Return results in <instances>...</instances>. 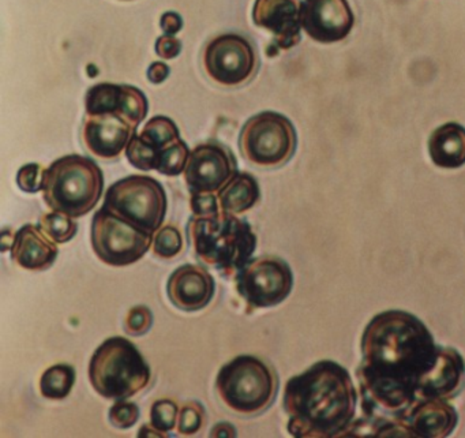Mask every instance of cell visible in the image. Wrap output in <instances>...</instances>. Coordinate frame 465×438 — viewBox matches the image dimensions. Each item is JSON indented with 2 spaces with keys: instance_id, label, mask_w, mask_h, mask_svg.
I'll list each match as a JSON object with an SVG mask.
<instances>
[{
  "instance_id": "cell-1",
  "label": "cell",
  "mask_w": 465,
  "mask_h": 438,
  "mask_svg": "<svg viewBox=\"0 0 465 438\" xmlns=\"http://www.w3.org/2000/svg\"><path fill=\"white\" fill-rule=\"evenodd\" d=\"M440 350L415 315L401 310L375 315L361 337L358 381L363 413L370 418L377 413L401 421L419 402V392Z\"/></svg>"
},
{
  "instance_id": "cell-2",
  "label": "cell",
  "mask_w": 465,
  "mask_h": 438,
  "mask_svg": "<svg viewBox=\"0 0 465 438\" xmlns=\"http://www.w3.org/2000/svg\"><path fill=\"white\" fill-rule=\"evenodd\" d=\"M356 389L350 373L333 361H320L288 380L282 408L293 437H337L356 413Z\"/></svg>"
},
{
  "instance_id": "cell-3",
  "label": "cell",
  "mask_w": 465,
  "mask_h": 438,
  "mask_svg": "<svg viewBox=\"0 0 465 438\" xmlns=\"http://www.w3.org/2000/svg\"><path fill=\"white\" fill-rule=\"evenodd\" d=\"M187 238L195 257L225 279H235L257 249V235L249 222L223 209L203 216L193 214Z\"/></svg>"
},
{
  "instance_id": "cell-4",
  "label": "cell",
  "mask_w": 465,
  "mask_h": 438,
  "mask_svg": "<svg viewBox=\"0 0 465 438\" xmlns=\"http://www.w3.org/2000/svg\"><path fill=\"white\" fill-rule=\"evenodd\" d=\"M104 190V175L91 157L67 154L55 160L43 178V200L54 212L73 219L94 211Z\"/></svg>"
},
{
  "instance_id": "cell-5",
  "label": "cell",
  "mask_w": 465,
  "mask_h": 438,
  "mask_svg": "<svg viewBox=\"0 0 465 438\" xmlns=\"http://www.w3.org/2000/svg\"><path fill=\"white\" fill-rule=\"evenodd\" d=\"M89 380L100 396L127 400L151 383L152 370L134 343L121 336L104 340L89 362Z\"/></svg>"
},
{
  "instance_id": "cell-6",
  "label": "cell",
  "mask_w": 465,
  "mask_h": 438,
  "mask_svg": "<svg viewBox=\"0 0 465 438\" xmlns=\"http://www.w3.org/2000/svg\"><path fill=\"white\" fill-rule=\"evenodd\" d=\"M216 391L233 413L242 416H258L276 402L279 377L263 359L239 355L220 369Z\"/></svg>"
},
{
  "instance_id": "cell-7",
  "label": "cell",
  "mask_w": 465,
  "mask_h": 438,
  "mask_svg": "<svg viewBox=\"0 0 465 438\" xmlns=\"http://www.w3.org/2000/svg\"><path fill=\"white\" fill-rule=\"evenodd\" d=\"M126 156L138 170L178 176L184 173L190 149L182 140L175 122L168 116L157 115L143 126L140 134L132 138Z\"/></svg>"
},
{
  "instance_id": "cell-8",
  "label": "cell",
  "mask_w": 465,
  "mask_h": 438,
  "mask_svg": "<svg viewBox=\"0 0 465 438\" xmlns=\"http://www.w3.org/2000/svg\"><path fill=\"white\" fill-rule=\"evenodd\" d=\"M164 187L151 176L132 175L115 182L105 193L103 208L154 235L167 214Z\"/></svg>"
},
{
  "instance_id": "cell-9",
  "label": "cell",
  "mask_w": 465,
  "mask_h": 438,
  "mask_svg": "<svg viewBox=\"0 0 465 438\" xmlns=\"http://www.w3.org/2000/svg\"><path fill=\"white\" fill-rule=\"evenodd\" d=\"M296 145V130L290 119L272 111L252 116L239 135L242 156L260 168L287 164L295 154Z\"/></svg>"
},
{
  "instance_id": "cell-10",
  "label": "cell",
  "mask_w": 465,
  "mask_h": 438,
  "mask_svg": "<svg viewBox=\"0 0 465 438\" xmlns=\"http://www.w3.org/2000/svg\"><path fill=\"white\" fill-rule=\"evenodd\" d=\"M154 236L100 208L92 219L91 241L94 254L111 266L138 263L153 244Z\"/></svg>"
},
{
  "instance_id": "cell-11",
  "label": "cell",
  "mask_w": 465,
  "mask_h": 438,
  "mask_svg": "<svg viewBox=\"0 0 465 438\" xmlns=\"http://www.w3.org/2000/svg\"><path fill=\"white\" fill-rule=\"evenodd\" d=\"M235 284L249 309H269L284 302L292 291V269L282 258L262 255L236 274Z\"/></svg>"
},
{
  "instance_id": "cell-12",
  "label": "cell",
  "mask_w": 465,
  "mask_h": 438,
  "mask_svg": "<svg viewBox=\"0 0 465 438\" xmlns=\"http://www.w3.org/2000/svg\"><path fill=\"white\" fill-rule=\"evenodd\" d=\"M206 75L222 86L243 85L254 77L258 56L246 37L225 34L214 37L203 51Z\"/></svg>"
},
{
  "instance_id": "cell-13",
  "label": "cell",
  "mask_w": 465,
  "mask_h": 438,
  "mask_svg": "<svg viewBox=\"0 0 465 438\" xmlns=\"http://www.w3.org/2000/svg\"><path fill=\"white\" fill-rule=\"evenodd\" d=\"M238 162L232 151L219 143L201 144L190 152L184 182L190 193H219L235 174Z\"/></svg>"
},
{
  "instance_id": "cell-14",
  "label": "cell",
  "mask_w": 465,
  "mask_h": 438,
  "mask_svg": "<svg viewBox=\"0 0 465 438\" xmlns=\"http://www.w3.org/2000/svg\"><path fill=\"white\" fill-rule=\"evenodd\" d=\"M138 126L121 114H86L81 134L84 145L92 154L103 160H115L137 134Z\"/></svg>"
},
{
  "instance_id": "cell-15",
  "label": "cell",
  "mask_w": 465,
  "mask_h": 438,
  "mask_svg": "<svg viewBox=\"0 0 465 438\" xmlns=\"http://www.w3.org/2000/svg\"><path fill=\"white\" fill-rule=\"evenodd\" d=\"M355 17L347 0H304L302 28L315 42H341L352 31Z\"/></svg>"
},
{
  "instance_id": "cell-16",
  "label": "cell",
  "mask_w": 465,
  "mask_h": 438,
  "mask_svg": "<svg viewBox=\"0 0 465 438\" xmlns=\"http://www.w3.org/2000/svg\"><path fill=\"white\" fill-rule=\"evenodd\" d=\"M302 0H255L252 21L274 36L280 48L293 47L301 40Z\"/></svg>"
},
{
  "instance_id": "cell-17",
  "label": "cell",
  "mask_w": 465,
  "mask_h": 438,
  "mask_svg": "<svg viewBox=\"0 0 465 438\" xmlns=\"http://www.w3.org/2000/svg\"><path fill=\"white\" fill-rule=\"evenodd\" d=\"M216 293V282L203 266H179L167 282V295L171 304L182 312L205 309Z\"/></svg>"
},
{
  "instance_id": "cell-18",
  "label": "cell",
  "mask_w": 465,
  "mask_h": 438,
  "mask_svg": "<svg viewBox=\"0 0 465 438\" xmlns=\"http://www.w3.org/2000/svg\"><path fill=\"white\" fill-rule=\"evenodd\" d=\"M148 99L138 88L118 84H99L92 86L85 97L88 115L94 114H121L140 124L148 115Z\"/></svg>"
},
{
  "instance_id": "cell-19",
  "label": "cell",
  "mask_w": 465,
  "mask_h": 438,
  "mask_svg": "<svg viewBox=\"0 0 465 438\" xmlns=\"http://www.w3.org/2000/svg\"><path fill=\"white\" fill-rule=\"evenodd\" d=\"M10 252L12 260L18 266L34 272L47 271L59 255L56 242L45 233L40 224L21 227L15 235Z\"/></svg>"
},
{
  "instance_id": "cell-20",
  "label": "cell",
  "mask_w": 465,
  "mask_h": 438,
  "mask_svg": "<svg viewBox=\"0 0 465 438\" xmlns=\"http://www.w3.org/2000/svg\"><path fill=\"white\" fill-rule=\"evenodd\" d=\"M457 411L443 399L420 400L401 419L411 435L448 437L456 429Z\"/></svg>"
},
{
  "instance_id": "cell-21",
  "label": "cell",
  "mask_w": 465,
  "mask_h": 438,
  "mask_svg": "<svg viewBox=\"0 0 465 438\" xmlns=\"http://www.w3.org/2000/svg\"><path fill=\"white\" fill-rule=\"evenodd\" d=\"M464 378L465 363L459 351L442 347L437 364L421 385L419 402L454 396L461 389Z\"/></svg>"
},
{
  "instance_id": "cell-22",
  "label": "cell",
  "mask_w": 465,
  "mask_h": 438,
  "mask_svg": "<svg viewBox=\"0 0 465 438\" xmlns=\"http://www.w3.org/2000/svg\"><path fill=\"white\" fill-rule=\"evenodd\" d=\"M430 157L442 168H459L465 164V129L457 124L438 127L429 141Z\"/></svg>"
},
{
  "instance_id": "cell-23",
  "label": "cell",
  "mask_w": 465,
  "mask_h": 438,
  "mask_svg": "<svg viewBox=\"0 0 465 438\" xmlns=\"http://www.w3.org/2000/svg\"><path fill=\"white\" fill-rule=\"evenodd\" d=\"M260 184L247 173H236L231 181L217 193L220 208L233 214H244L260 201Z\"/></svg>"
},
{
  "instance_id": "cell-24",
  "label": "cell",
  "mask_w": 465,
  "mask_h": 438,
  "mask_svg": "<svg viewBox=\"0 0 465 438\" xmlns=\"http://www.w3.org/2000/svg\"><path fill=\"white\" fill-rule=\"evenodd\" d=\"M74 383V367L66 363H58L43 373L40 378V391L47 399L64 400L69 396Z\"/></svg>"
},
{
  "instance_id": "cell-25",
  "label": "cell",
  "mask_w": 465,
  "mask_h": 438,
  "mask_svg": "<svg viewBox=\"0 0 465 438\" xmlns=\"http://www.w3.org/2000/svg\"><path fill=\"white\" fill-rule=\"evenodd\" d=\"M40 227L56 244H67L78 233L77 223L73 220V217L61 214V212L53 211L51 214H43L40 219Z\"/></svg>"
},
{
  "instance_id": "cell-26",
  "label": "cell",
  "mask_w": 465,
  "mask_h": 438,
  "mask_svg": "<svg viewBox=\"0 0 465 438\" xmlns=\"http://www.w3.org/2000/svg\"><path fill=\"white\" fill-rule=\"evenodd\" d=\"M179 410L181 408L173 400H156L151 407L152 426L163 433L164 437H170V432L178 426Z\"/></svg>"
},
{
  "instance_id": "cell-27",
  "label": "cell",
  "mask_w": 465,
  "mask_h": 438,
  "mask_svg": "<svg viewBox=\"0 0 465 438\" xmlns=\"http://www.w3.org/2000/svg\"><path fill=\"white\" fill-rule=\"evenodd\" d=\"M183 249L181 231L173 224L164 225L154 234L153 253L163 260L176 257Z\"/></svg>"
},
{
  "instance_id": "cell-28",
  "label": "cell",
  "mask_w": 465,
  "mask_h": 438,
  "mask_svg": "<svg viewBox=\"0 0 465 438\" xmlns=\"http://www.w3.org/2000/svg\"><path fill=\"white\" fill-rule=\"evenodd\" d=\"M206 411L205 407L200 402L184 403L179 410L178 429L179 434L194 435L203 429L205 423Z\"/></svg>"
},
{
  "instance_id": "cell-29",
  "label": "cell",
  "mask_w": 465,
  "mask_h": 438,
  "mask_svg": "<svg viewBox=\"0 0 465 438\" xmlns=\"http://www.w3.org/2000/svg\"><path fill=\"white\" fill-rule=\"evenodd\" d=\"M153 325V313L145 304H138L127 313L124 320V332L130 336H143Z\"/></svg>"
},
{
  "instance_id": "cell-30",
  "label": "cell",
  "mask_w": 465,
  "mask_h": 438,
  "mask_svg": "<svg viewBox=\"0 0 465 438\" xmlns=\"http://www.w3.org/2000/svg\"><path fill=\"white\" fill-rule=\"evenodd\" d=\"M111 424L116 429L126 430L134 426L140 419V407L135 403L118 400L108 413Z\"/></svg>"
},
{
  "instance_id": "cell-31",
  "label": "cell",
  "mask_w": 465,
  "mask_h": 438,
  "mask_svg": "<svg viewBox=\"0 0 465 438\" xmlns=\"http://www.w3.org/2000/svg\"><path fill=\"white\" fill-rule=\"evenodd\" d=\"M45 168L37 163L24 165L17 174V184L23 192L37 193L43 190Z\"/></svg>"
},
{
  "instance_id": "cell-32",
  "label": "cell",
  "mask_w": 465,
  "mask_h": 438,
  "mask_svg": "<svg viewBox=\"0 0 465 438\" xmlns=\"http://www.w3.org/2000/svg\"><path fill=\"white\" fill-rule=\"evenodd\" d=\"M193 214L203 216V214H212L219 212V198L214 193H194L190 200Z\"/></svg>"
},
{
  "instance_id": "cell-33",
  "label": "cell",
  "mask_w": 465,
  "mask_h": 438,
  "mask_svg": "<svg viewBox=\"0 0 465 438\" xmlns=\"http://www.w3.org/2000/svg\"><path fill=\"white\" fill-rule=\"evenodd\" d=\"M182 43L173 35L159 37L156 42V53L160 58L173 59L181 54Z\"/></svg>"
},
{
  "instance_id": "cell-34",
  "label": "cell",
  "mask_w": 465,
  "mask_h": 438,
  "mask_svg": "<svg viewBox=\"0 0 465 438\" xmlns=\"http://www.w3.org/2000/svg\"><path fill=\"white\" fill-rule=\"evenodd\" d=\"M163 31L165 35H176L181 31L183 26V21H182L181 15L178 13L168 12L163 15L162 21H160Z\"/></svg>"
},
{
  "instance_id": "cell-35",
  "label": "cell",
  "mask_w": 465,
  "mask_h": 438,
  "mask_svg": "<svg viewBox=\"0 0 465 438\" xmlns=\"http://www.w3.org/2000/svg\"><path fill=\"white\" fill-rule=\"evenodd\" d=\"M170 75V67L164 62H154L148 70V78L151 83L162 84Z\"/></svg>"
},
{
  "instance_id": "cell-36",
  "label": "cell",
  "mask_w": 465,
  "mask_h": 438,
  "mask_svg": "<svg viewBox=\"0 0 465 438\" xmlns=\"http://www.w3.org/2000/svg\"><path fill=\"white\" fill-rule=\"evenodd\" d=\"M209 434L211 437H236L238 432L230 422H220V423L214 424Z\"/></svg>"
},
{
  "instance_id": "cell-37",
  "label": "cell",
  "mask_w": 465,
  "mask_h": 438,
  "mask_svg": "<svg viewBox=\"0 0 465 438\" xmlns=\"http://www.w3.org/2000/svg\"><path fill=\"white\" fill-rule=\"evenodd\" d=\"M138 435H140V437H164L163 433L154 429L152 424H143V426L141 427L140 432H138Z\"/></svg>"
}]
</instances>
